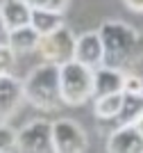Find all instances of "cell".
I'll use <instances>...</instances> for the list:
<instances>
[{
    "instance_id": "6da1fadb",
    "label": "cell",
    "mask_w": 143,
    "mask_h": 153,
    "mask_svg": "<svg viewBox=\"0 0 143 153\" xmlns=\"http://www.w3.org/2000/svg\"><path fill=\"white\" fill-rule=\"evenodd\" d=\"M102 51H105V66L120 69L136 62L143 53V37L123 21H105L98 30Z\"/></svg>"
},
{
    "instance_id": "7a4b0ae2",
    "label": "cell",
    "mask_w": 143,
    "mask_h": 153,
    "mask_svg": "<svg viewBox=\"0 0 143 153\" xmlns=\"http://www.w3.org/2000/svg\"><path fill=\"white\" fill-rule=\"evenodd\" d=\"M23 98L30 105L43 112H55L62 105V91H59V66L43 62L30 71V76L23 82Z\"/></svg>"
},
{
    "instance_id": "3957f363",
    "label": "cell",
    "mask_w": 143,
    "mask_h": 153,
    "mask_svg": "<svg viewBox=\"0 0 143 153\" xmlns=\"http://www.w3.org/2000/svg\"><path fill=\"white\" fill-rule=\"evenodd\" d=\"M59 91H62V103L73 105V108L93 98V69L75 59L62 64L59 66Z\"/></svg>"
},
{
    "instance_id": "277c9868",
    "label": "cell",
    "mask_w": 143,
    "mask_h": 153,
    "mask_svg": "<svg viewBox=\"0 0 143 153\" xmlns=\"http://www.w3.org/2000/svg\"><path fill=\"white\" fill-rule=\"evenodd\" d=\"M75 34L70 27L62 25L57 27L55 32H50V34H43V37L39 39V46L37 51L43 55L45 62L50 64H57V66H62V64L70 62L75 55Z\"/></svg>"
},
{
    "instance_id": "5b68a950",
    "label": "cell",
    "mask_w": 143,
    "mask_h": 153,
    "mask_svg": "<svg viewBox=\"0 0 143 153\" xmlns=\"http://www.w3.org/2000/svg\"><path fill=\"white\" fill-rule=\"evenodd\" d=\"M52 133V149L55 153H84L87 151V133L73 119H57L50 123Z\"/></svg>"
},
{
    "instance_id": "8992f818",
    "label": "cell",
    "mask_w": 143,
    "mask_h": 153,
    "mask_svg": "<svg viewBox=\"0 0 143 153\" xmlns=\"http://www.w3.org/2000/svg\"><path fill=\"white\" fill-rule=\"evenodd\" d=\"M16 151L18 153H55L50 121L34 119L16 133Z\"/></svg>"
},
{
    "instance_id": "52a82bcc",
    "label": "cell",
    "mask_w": 143,
    "mask_h": 153,
    "mask_svg": "<svg viewBox=\"0 0 143 153\" xmlns=\"http://www.w3.org/2000/svg\"><path fill=\"white\" fill-rule=\"evenodd\" d=\"M75 62L84 64L89 69H98L105 62V51H102V41H100L98 32H84L75 39Z\"/></svg>"
},
{
    "instance_id": "ba28073f",
    "label": "cell",
    "mask_w": 143,
    "mask_h": 153,
    "mask_svg": "<svg viewBox=\"0 0 143 153\" xmlns=\"http://www.w3.org/2000/svg\"><path fill=\"white\" fill-rule=\"evenodd\" d=\"M23 101V82L12 73L0 76V121H7Z\"/></svg>"
},
{
    "instance_id": "9c48e42d",
    "label": "cell",
    "mask_w": 143,
    "mask_h": 153,
    "mask_svg": "<svg viewBox=\"0 0 143 153\" xmlns=\"http://www.w3.org/2000/svg\"><path fill=\"white\" fill-rule=\"evenodd\" d=\"M107 153H143V135L136 126H118L107 140Z\"/></svg>"
},
{
    "instance_id": "30bf717a",
    "label": "cell",
    "mask_w": 143,
    "mask_h": 153,
    "mask_svg": "<svg viewBox=\"0 0 143 153\" xmlns=\"http://www.w3.org/2000/svg\"><path fill=\"white\" fill-rule=\"evenodd\" d=\"M123 78L125 73L120 69H111V66H98L93 69V96H107L123 91Z\"/></svg>"
},
{
    "instance_id": "8fae6325",
    "label": "cell",
    "mask_w": 143,
    "mask_h": 153,
    "mask_svg": "<svg viewBox=\"0 0 143 153\" xmlns=\"http://www.w3.org/2000/svg\"><path fill=\"white\" fill-rule=\"evenodd\" d=\"M0 16H2L7 32H9V30H16V27L30 25L32 7L25 0H5V2H0Z\"/></svg>"
},
{
    "instance_id": "7c38bea8",
    "label": "cell",
    "mask_w": 143,
    "mask_h": 153,
    "mask_svg": "<svg viewBox=\"0 0 143 153\" xmlns=\"http://www.w3.org/2000/svg\"><path fill=\"white\" fill-rule=\"evenodd\" d=\"M39 39H41V34H39L32 25H23V27H16V30L7 32V46H9L16 55L37 51Z\"/></svg>"
},
{
    "instance_id": "4fadbf2b",
    "label": "cell",
    "mask_w": 143,
    "mask_h": 153,
    "mask_svg": "<svg viewBox=\"0 0 143 153\" xmlns=\"http://www.w3.org/2000/svg\"><path fill=\"white\" fill-rule=\"evenodd\" d=\"M141 117H143V94H123V105L116 114L118 126H134Z\"/></svg>"
},
{
    "instance_id": "5bb4252c",
    "label": "cell",
    "mask_w": 143,
    "mask_h": 153,
    "mask_svg": "<svg viewBox=\"0 0 143 153\" xmlns=\"http://www.w3.org/2000/svg\"><path fill=\"white\" fill-rule=\"evenodd\" d=\"M30 25L43 37V34H50L55 32L57 27L64 25V19L59 12H48V9H32V16H30Z\"/></svg>"
},
{
    "instance_id": "9a60e30c",
    "label": "cell",
    "mask_w": 143,
    "mask_h": 153,
    "mask_svg": "<svg viewBox=\"0 0 143 153\" xmlns=\"http://www.w3.org/2000/svg\"><path fill=\"white\" fill-rule=\"evenodd\" d=\"M120 105H123V91L107 94V96H98V98H95L93 114L98 117V119H116Z\"/></svg>"
},
{
    "instance_id": "2e32d148",
    "label": "cell",
    "mask_w": 143,
    "mask_h": 153,
    "mask_svg": "<svg viewBox=\"0 0 143 153\" xmlns=\"http://www.w3.org/2000/svg\"><path fill=\"white\" fill-rule=\"evenodd\" d=\"M16 149V133L0 121V153H12Z\"/></svg>"
},
{
    "instance_id": "e0dca14e",
    "label": "cell",
    "mask_w": 143,
    "mask_h": 153,
    "mask_svg": "<svg viewBox=\"0 0 143 153\" xmlns=\"http://www.w3.org/2000/svg\"><path fill=\"white\" fill-rule=\"evenodd\" d=\"M32 9H48V12H59L62 14L68 5V0H25Z\"/></svg>"
},
{
    "instance_id": "ac0fdd59",
    "label": "cell",
    "mask_w": 143,
    "mask_h": 153,
    "mask_svg": "<svg viewBox=\"0 0 143 153\" xmlns=\"http://www.w3.org/2000/svg\"><path fill=\"white\" fill-rule=\"evenodd\" d=\"M14 64H16V53L7 44H0V76L2 73H12Z\"/></svg>"
},
{
    "instance_id": "d6986e66",
    "label": "cell",
    "mask_w": 143,
    "mask_h": 153,
    "mask_svg": "<svg viewBox=\"0 0 143 153\" xmlns=\"http://www.w3.org/2000/svg\"><path fill=\"white\" fill-rule=\"evenodd\" d=\"M123 94H143V78L136 76V73H125Z\"/></svg>"
},
{
    "instance_id": "ffe728a7",
    "label": "cell",
    "mask_w": 143,
    "mask_h": 153,
    "mask_svg": "<svg viewBox=\"0 0 143 153\" xmlns=\"http://www.w3.org/2000/svg\"><path fill=\"white\" fill-rule=\"evenodd\" d=\"M125 5L130 7L132 12H139V14H143V0H125Z\"/></svg>"
},
{
    "instance_id": "44dd1931",
    "label": "cell",
    "mask_w": 143,
    "mask_h": 153,
    "mask_svg": "<svg viewBox=\"0 0 143 153\" xmlns=\"http://www.w3.org/2000/svg\"><path fill=\"white\" fill-rule=\"evenodd\" d=\"M0 44H7V27L2 23V16H0Z\"/></svg>"
},
{
    "instance_id": "7402d4cb",
    "label": "cell",
    "mask_w": 143,
    "mask_h": 153,
    "mask_svg": "<svg viewBox=\"0 0 143 153\" xmlns=\"http://www.w3.org/2000/svg\"><path fill=\"white\" fill-rule=\"evenodd\" d=\"M134 126H136V128H139V133H141V135H143V117H141V119H139V121H136V123H134Z\"/></svg>"
}]
</instances>
